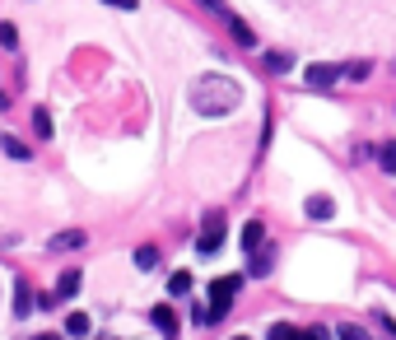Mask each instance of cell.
<instances>
[{
	"mask_svg": "<svg viewBox=\"0 0 396 340\" xmlns=\"http://www.w3.org/2000/svg\"><path fill=\"white\" fill-rule=\"evenodd\" d=\"M243 102V84L228 80V75H205V80L192 84V107L201 117H224Z\"/></svg>",
	"mask_w": 396,
	"mask_h": 340,
	"instance_id": "cell-1",
	"label": "cell"
},
{
	"mask_svg": "<svg viewBox=\"0 0 396 340\" xmlns=\"http://www.w3.org/2000/svg\"><path fill=\"white\" fill-rule=\"evenodd\" d=\"M238 275H224V280H215L210 284V303L201 307V312H196V322H201V327H215V322H224L228 317V303H233V294H238Z\"/></svg>",
	"mask_w": 396,
	"mask_h": 340,
	"instance_id": "cell-2",
	"label": "cell"
},
{
	"mask_svg": "<svg viewBox=\"0 0 396 340\" xmlns=\"http://www.w3.org/2000/svg\"><path fill=\"white\" fill-rule=\"evenodd\" d=\"M219 242H224V215H219V210H210V215H205V233L196 238V252H205V257H210V252H219Z\"/></svg>",
	"mask_w": 396,
	"mask_h": 340,
	"instance_id": "cell-3",
	"label": "cell"
},
{
	"mask_svg": "<svg viewBox=\"0 0 396 340\" xmlns=\"http://www.w3.org/2000/svg\"><path fill=\"white\" fill-rule=\"evenodd\" d=\"M336 80H340V66H322V61L308 66V84H313V89H331Z\"/></svg>",
	"mask_w": 396,
	"mask_h": 340,
	"instance_id": "cell-4",
	"label": "cell"
},
{
	"mask_svg": "<svg viewBox=\"0 0 396 340\" xmlns=\"http://www.w3.org/2000/svg\"><path fill=\"white\" fill-rule=\"evenodd\" d=\"M154 327L168 340H177V312H173V307H154Z\"/></svg>",
	"mask_w": 396,
	"mask_h": 340,
	"instance_id": "cell-5",
	"label": "cell"
},
{
	"mask_svg": "<svg viewBox=\"0 0 396 340\" xmlns=\"http://www.w3.org/2000/svg\"><path fill=\"white\" fill-rule=\"evenodd\" d=\"M261 242H266V228L252 219V224L243 228V252H261Z\"/></svg>",
	"mask_w": 396,
	"mask_h": 340,
	"instance_id": "cell-6",
	"label": "cell"
},
{
	"mask_svg": "<svg viewBox=\"0 0 396 340\" xmlns=\"http://www.w3.org/2000/svg\"><path fill=\"white\" fill-rule=\"evenodd\" d=\"M33 303H37V298H33V289H28V284H14V312H19V317H23V312H33Z\"/></svg>",
	"mask_w": 396,
	"mask_h": 340,
	"instance_id": "cell-7",
	"label": "cell"
},
{
	"mask_svg": "<svg viewBox=\"0 0 396 340\" xmlns=\"http://www.w3.org/2000/svg\"><path fill=\"white\" fill-rule=\"evenodd\" d=\"M266 70H275V75H289V70H294V57H289V52H266Z\"/></svg>",
	"mask_w": 396,
	"mask_h": 340,
	"instance_id": "cell-8",
	"label": "cell"
},
{
	"mask_svg": "<svg viewBox=\"0 0 396 340\" xmlns=\"http://www.w3.org/2000/svg\"><path fill=\"white\" fill-rule=\"evenodd\" d=\"M70 294H79V271H61L57 280V298H70Z\"/></svg>",
	"mask_w": 396,
	"mask_h": 340,
	"instance_id": "cell-9",
	"label": "cell"
},
{
	"mask_svg": "<svg viewBox=\"0 0 396 340\" xmlns=\"http://www.w3.org/2000/svg\"><path fill=\"white\" fill-rule=\"evenodd\" d=\"M0 149H5V154H10V159H28V145H23V140L19 136H0Z\"/></svg>",
	"mask_w": 396,
	"mask_h": 340,
	"instance_id": "cell-10",
	"label": "cell"
},
{
	"mask_svg": "<svg viewBox=\"0 0 396 340\" xmlns=\"http://www.w3.org/2000/svg\"><path fill=\"white\" fill-rule=\"evenodd\" d=\"M378 163H383V172H396V140H383V145H378Z\"/></svg>",
	"mask_w": 396,
	"mask_h": 340,
	"instance_id": "cell-11",
	"label": "cell"
},
{
	"mask_svg": "<svg viewBox=\"0 0 396 340\" xmlns=\"http://www.w3.org/2000/svg\"><path fill=\"white\" fill-rule=\"evenodd\" d=\"M331 210H336V205H331L327 196H313V201H308V219H331Z\"/></svg>",
	"mask_w": 396,
	"mask_h": 340,
	"instance_id": "cell-12",
	"label": "cell"
},
{
	"mask_svg": "<svg viewBox=\"0 0 396 340\" xmlns=\"http://www.w3.org/2000/svg\"><path fill=\"white\" fill-rule=\"evenodd\" d=\"M271 266H275V252L271 247H261L257 257H252V275H271Z\"/></svg>",
	"mask_w": 396,
	"mask_h": 340,
	"instance_id": "cell-13",
	"label": "cell"
},
{
	"mask_svg": "<svg viewBox=\"0 0 396 340\" xmlns=\"http://www.w3.org/2000/svg\"><path fill=\"white\" fill-rule=\"evenodd\" d=\"M136 266H140V271H154V266H158V247H149V242L136 247Z\"/></svg>",
	"mask_w": 396,
	"mask_h": 340,
	"instance_id": "cell-14",
	"label": "cell"
},
{
	"mask_svg": "<svg viewBox=\"0 0 396 340\" xmlns=\"http://www.w3.org/2000/svg\"><path fill=\"white\" fill-rule=\"evenodd\" d=\"M228 28H233V37H238L243 47H257V33H252V28H248L243 19H228Z\"/></svg>",
	"mask_w": 396,
	"mask_h": 340,
	"instance_id": "cell-15",
	"label": "cell"
},
{
	"mask_svg": "<svg viewBox=\"0 0 396 340\" xmlns=\"http://www.w3.org/2000/svg\"><path fill=\"white\" fill-rule=\"evenodd\" d=\"M61 247H84V233H79V228H70V233L52 238V252H61Z\"/></svg>",
	"mask_w": 396,
	"mask_h": 340,
	"instance_id": "cell-16",
	"label": "cell"
},
{
	"mask_svg": "<svg viewBox=\"0 0 396 340\" xmlns=\"http://www.w3.org/2000/svg\"><path fill=\"white\" fill-rule=\"evenodd\" d=\"M66 331H70V336H89V317H84V312H70V317H66Z\"/></svg>",
	"mask_w": 396,
	"mask_h": 340,
	"instance_id": "cell-17",
	"label": "cell"
},
{
	"mask_svg": "<svg viewBox=\"0 0 396 340\" xmlns=\"http://www.w3.org/2000/svg\"><path fill=\"white\" fill-rule=\"evenodd\" d=\"M298 336H303L298 327H289V322H275V327H271V336H266V340H298Z\"/></svg>",
	"mask_w": 396,
	"mask_h": 340,
	"instance_id": "cell-18",
	"label": "cell"
},
{
	"mask_svg": "<svg viewBox=\"0 0 396 340\" xmlns=\"http://www.w3.org/2000/svg\"><path fill=\"white\" fill-rule=\"evenodd\" d=\"M336 336H340V340H368V331H363V327H354V322H340V327H336Z\"/></svg>",
	"mask_w": 396,
	"mask_h": 340,
	"instance_id": "cell-19",
	"label": "cell"
},
{
	"mask_svg": "<svg viewBox=\"0 0 396 340\" xmlns=\"http://www.w3.org/2000/svg\"><path fill=\"white\" fill-rule=\"evenodd\" d=\"M368 70H373L368 61H350V66L340 70V75H345V80H368Z\"/></svg>",
	"mask_w": 396,
	"mask_h": 340,
	"instance_id": "cell-20",
	"label": "cell"
},
{
	"mask_svg": "<svg viewBox=\"0 0 396 340\" xmlns=\"http://www.w3.org/2000/svg\"><path fill=\"white\" fill-rule=\"evenodd\" d=\"M33 131H37V136H52V117H47V107H37V112H33Z\"/></svg>",
	"mask_w": 396,
	"mask_h": 340,
	"instance_id": "cell-21",
	"label": "cell"
},
{
	"mask_svg": "<svg viewBox=\"0 0 396 340\" xmlns=\"http://www.w3.org/2000/svg\"><path fill=\"white\" fill-rule=\"evenodd\" d=\"M192 289V275H173L168 280V294H187Z\"/></svg>",
	"mask_w": 396,
	"mask_h": 340,
	"instance_id": "cell-22",
	"label": "cell"
},
{
	"mask_svg": "<svg viewBox=\"0 0 396 340\" xmlns=\"http://www.w3.org/2000/svg\"><path fill=\"white\" fill-rule=\"evenodd\" d=\"M0 42H5V47H19V33H14V23H0Z\"/></svg>",
	"mask_w": 396,
	"mask_h": 340,
	"instance_id": "cell-23",
	"label": "cell"
},
{
	"mask_svg": "<svg viewBox=\"0 0 396 340\" xmlns=\"http://www.w3.org/2000/svg\"><path fill=\"white\" fill-rule=\"evenodd\" d=\"M298 340H331V331H327V327H313V331H303Z\"/></svg>",
	"mask_w": 396,
	"mask_h": 340,
	"instance_id": "cell-24",
	"label": "cell"
},
{
	"mask_svg": "<svg viewBox=\"0 0 396 340\" xmlns=\"http://www.w3.org/2000/svg\"><path fill=\"white\" fill-rule=\"evenodd\" d=\"M103 5H112V10H136V0H103Z\"/></svg>",
	"mask_w": 396,
	"mask_h": 340,
	"instance_id": "cell-25",
	"label": "cell"
},
{
	"mask_svg": "<svg viewBox=\"0 0 396 340\" xmlns=\"http://www.w3.org/2000/svg\"><path fill=\"white\" fill-rule=\"evenodd\" d=\"M201 5H210V10H224V0H201Z\"/></svg>",
	"mask_w": 396,
	"mask_h": 340,
	"instance_id": "cell-26",
	"label": "cell"
},
{
	"mask_svg": "<svg viewBox=\"0 0 396 340\" xmlns=\"http://www.w3.org/2000/svg\"><path fill=\"white\" fill-rule=\"evenodd\" d=\"M233 340H248V336H233Z\"/></svg>",
	"mask_w": 396,
	"mask_h": 340,
	"instance_id": "cell-27",
	"label": "cell"
}]
</instances>
